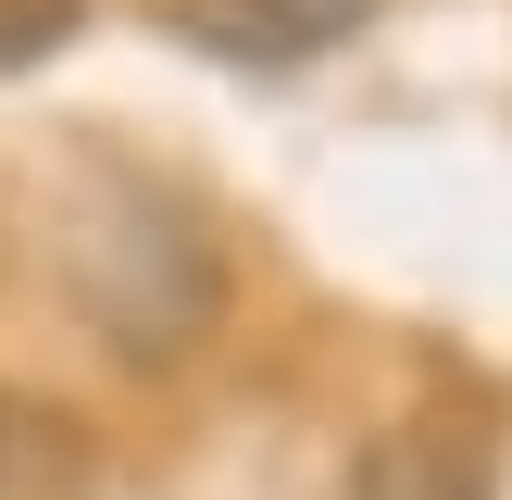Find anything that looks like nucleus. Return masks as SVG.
I'll list each match as a JSON object with an SVG mask.
<instances>
[{
    "mask_svg": "<svg viewBox=\"0 0 512 500\" xmlns=\"http://www.w3.org/2000/svg\"><path fill=\"white\" fill-rule=\"evenodd\" d=\"M100 475V438L75 400L50 388H0V500H75Z\"/></svg>",
    "mask_w": 512,
    "mask_h": 500,
    "instance_id": "obj_4",
    "label": "nucleus"
},
{
    "mask_svg": "<svg viewBox=\"0 0 512 500\" xmlns=\"http://www.w3.org/2000/svg\"><path fill=\"white\" fill-rule=\"evenodd\" d=\"M350 500H500V463L463 425H375L350 450Z\"/></svg>",
    "mask_w": 512,
    "mask_h": 500,
    "instance_id": "obj_3",
    "label": "nucleus"
},
{
    "mask_svg": "<svg viewBox=\"0 0 512 500\" xmlns=\"http://www.w3.org/2000/svg\"><path fill=\"white\" fill-rule=\"evenodd\" d=\"M63 275H75V313H88V338L113 363H188L225 325V250L163 188H100V213L75 225Z\"/></svg>",
    "mask_w": 512,
    "mask_h": 500,
    "instance_id": "obj_1",
    "label": "nucleus"
},
{
    "mask_svg": "<svg viewBox=\"0 0 512 500\" xmlns=\"http://www.w3.org/2000/svg\"><path fill=\"white\" fill-rule=\"evenodd\" d=\"M388 13V0H175V38H200L213 63H325L338 38H363V25Z\"/></svg>",
    "mask_w": 512,
    "mask_h": 500,
    "instance_id": "obj_2",
    "label": "nucleus"
},
{
    "mask_svg": "<svg viewBox=\"0 0 512 500\" xmlns=\"http://www.w3.org/2000/svg\"><path fill=\"white\" fill-rule=\"evenodd\" d=\"M88 25V0H0V75H25V63H50V50Z\"/></svg>",
    "mask_w": 512,
    "mask_h": 500,
    "instance_id": "obj_5",
    "label": "nucleus"
}]
</instances>
